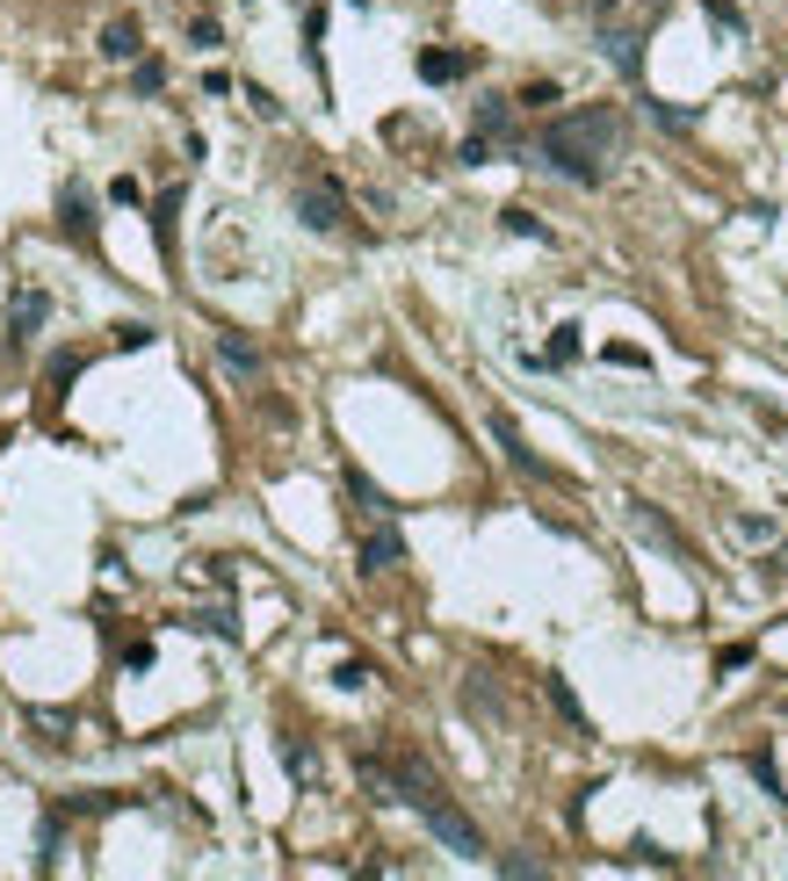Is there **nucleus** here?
Returning <instances> with one entry per match:
<instances>
[{
	"label": "nucleus",
	"mask_w": 788,
	"mask_h": 881,
	"mask_svg": "<svg viewBox=\"0 0 788 881\" xmlns=\"http://www.w3.org/2000/svg\"><path fill=\"white\" fill-rule=\"evenodd\" d=\"M615 138H622V116L615 109H572V116H558L536 138V159H543L550 173H564V181H578V189H600L608 181V159H615Z\"/></svg>",
	"instance_id": "nucleus-1"
},
{
	"label": "nucleus",
	"mask_w": 788,
	"mask_h": 881,
	"mask_svg": "<svg viewBox=\"0 0 788 881\" xmlns=\"http://www.w3.org/2000/svg\"><path fill=\"white\" fill-rule=\"evenodd\" d=\"M297 217L304 231H348V195H340V181H326V173H312V181H297Z\"/></svg>",
	"instance_id": "nucleus-2"
},
{
	"label": "nucleus",
	"mask_w": 788,
	"mask_h": 881,
	"mask_svg": "<svg viewBox=\"0 0 788 881\" xmlns=\"http://www.w3.org/2000/svg\"><path fill=\"white\" fill-rule=\"evenodd\" d=\"M630 528H637V542H651V550H666L673 564H695V550H687V535L673 528L658 506H644V499H630Z\"/></svg>",
	"instance_id": "nucleus-3"
},
{
	"label": "nucleus",
	"mask_w": 788,
	"mask_h": 881,
	"mask_svg": "<svg viewBox=\"0 0 788 881\" xmlns=\"http://www.w3.org/2000/svg\"><path fill=\"white\" fill-rule=\"evenodd\" d=\"M58 231H66L80 253H94V203L80 181H66V195H58Z\"/></svg>",
	"instance_id": "nucleus-4"
},
{
	"label": "nucleus",
	"mask_w": 788,
	"mask_h": 881,
	"mask_svg": "<svg viewBox=\"0 0 788 881\" xmlns=\"http://www.w3.org/2000/svg\"><path fill=\"white\" fill-rule=\"evenodd\" d=\"M44 318H52V296H44V290H15V304H8V347H30L36 332H44Z\"/></svg>",
	"instance_id": "nucleus-5"
},
{
	"label": "nucleus",
	"mask_w": 788,
	"mask_h": 881,
	"mask_svg": "<svg viewBox=\"0 0 788 881\" xmlns=\"http://www.w3.org/2000/svg\"><path fill=\"white\" fill-rule=\"evenodd\" d=\"M492 441L507 449V463L521 470V477H550V463H543V455H536V449L521 441V427H514V413H492Z\"/></svg>",
	"instance_id": "nucleus-6"
},
{
	"label": "nucleus",
	"mask_w": 788,
	"mask_h": 881,
	"mask_svg": "<svg viewBox=\"0 0 788 881\" xmlns=\"http://www.w3.org/2000/svg\"><path fill=\"white\" fill-rule=\"evenodd\" d=\"M600 58H608L622 80H644V36L637 30H600Z\"/></svg>",
	"instance_id": "nucleus-7"
},
{
	"label": "nucleus",
	"mask_w": 788,
	"mask_h": 881,
	"mask_svg": "<svg viewBox=\"0 0 788 881\" xmlns=\"http://www.w3.org/2000/svg\"><path fill=\"white\" fill-rule=\"evenodd\" d=\"M391 564H405V535L384 520V528H369V535H362V571H391Z\"/></svg>",
	"instance_id": "nucleus-8"
},
{
	"label": "nucleus",
	"mask_w": 788,
	"mask_h": 881,
	"mask_svg": "<svg viewBox=\"0 0 788 881\" xmlns=\"http://www.w3.org/2000/svg\"><path fill=\"white\" fill-rule=\"evenodd\" d=\"M477 138L514 145V102H507V94H485V102H477Z\"/></svg>",
	"instance_id": "nucleus-9"
},
{
	"label": "nucleus",
	"mask_w": 788,
	"mask_h": 881,
	"mask_svg": "<svg viewBox=\"0 0 788 881\" xmlns=\"http://www.w3.org/2000/svg\"><path fill=\"white\" fill-rule=\"evenodd\" d=\"M471 66H477V52H420V80H427V87H449V80H463Z\"/></svg>",
	"instance_id": "nucleus-10"
},
{
	"label": "nucleus",
	"mask_w": 788,
	"mask_h": 881,
	"mask_svg": "<svg viewBox=\"0 0 788 881\" xmlns=\"http://www.w3.org/2000/svg\"><path fill=\"white\" fill-rule=\"evenodd\" d=\"M543 693H550V709H558L564 723L578 730V737L594 730V723H586V701H578V693H572V679H564V673H543Z\"/></svg>",
	"instance_id": "nucleus-11"
},
{
	"label": "nucleus",
	"mask_w": 788,
	"mask_h": 881,
	"mask_svg": "<svg viewBox=\"0 0 788 881\" xmlns=\"http://www.w3.org/2000/svg\"><path fill=\"white\" fill-rule=\"evenodd\" d=\"M217 362H225L232 376H261V347L246 340V332H217Z\"/></svg>",
	"instance_id": "nucleus-12"
},
{
	"label": "nucleus",
	"mask_w": 788,
	"mask_h": 881,
	"mask_svg": "<svg viewBox=\"0 0 788 881\" xmlns=\"http://www.w3.org/2000/svg\"><path fill=\"white\" fill-rule=\"evenodd\" d=\"M175 217H181V189L153 203V246H159V260H175Z\"/></svg>",
	"instance_id": "nucleus-13"
},
{
	"label": "nucleus",
	"mask_w": 788,
	"mask_h": 881,
	"mask_svg": "<svg viewBox=\"0 0 788 881\" xmlns=\"http://www.w3.org/2000/svg\"><path fill=\"white\" fill-rule=\"evenodd\" d=\"M528 362H536V369H572L578 362V326H558L550 347H543V354H528Z\"/></svg>",
	"instance_id": "nucleus-14"
},
{
	"label": "nucleus",
	"mask_w": 788,
	"mask_h": 881,
	"mask_svg": "<svg viewBox=\"0 0 788 881\" xmlns=\"http://www.w3.org/2000/svg\"><path fill=\"white\" fill-rule=\"evenodd\" d=\"M138 44H145V36H138V22H131V15H116V22L102 30V52H109V58H138Z\"/></svg>",
	"instance_id": "nucleus-15"
},
{
	"label": "nucleus",
	"mask_w": 788,
	"mask_h": 881,
	"mask_svg": "<svg viewBox=\"0 0 788 881\" xmlns=\"http://www.w3.org/2000/svg\"><path fill=\"white\" fill-rule=\"evenodd\" d=\"M189 629H203V636H217V643H239V614H232V607H203V614H189Z\"/></svg>",
	"instance_id": "nucleus-16"
},
{
	"label": "nucleus",
	"mask_w": 788,
	"mask_h": 881,
	"mask_svg": "<svg viewBox=\"0 0 788 881\" xmlns=\"http://www.w3.org/2000/svg\"><path fill=\"white\" fill-rule=\"evenodd\" d=\"M348 499H354V506H362V513H376V520H391V513H398V506H391V499H384V492H376V484H369V477H362V470H348Z\"/></svg>",
	"instance_id": "nucleus-17"
},
{
	"label": "nucleus",
	"mask_w": 788,
	"mask_h": 881,
	"mask_svg": "<svg viewBox=\"0 0 788 881\" xmlns=\"http://www.w3.org/2000/svg\"><path fill=\"white\" fill-rule=\"evenodd\" d=\"M745 766H753V780H759V788H767V795H774V802L788 810V795H781V766H774V752H767V744H759V752H753Z\"/></svg>",
	"instance_id": "nucleus-18"
},
{
	"label": "nucleus",
	"mask_w": 788,
	"mask_h": 881,
	"mask_svg": "<svg viewBox=\"0 0 788 881\" xmlns=\"http://www.w3.org/2000/svg\"><path fill=\"white\" fill-rule=\"evenodd\" d=\"M282 773H290V780H312V773H318V752L290 737V744H282Z\"/></svg>",
	"instance_id": "nucleus-19"
},
{
	"label": "nucleus",
	"mask_w": 788,
	"mask_h": 881,
	"mask_svg": "<svg viewBox=\"0 0 788 881\" xmlns=\"http://www.w3.org/2000/svg\"><path fill=\"white\" fill-rule=\"evenodd\" d=\"M507 231H514V239H543V246H550V225L536 217V210H521V203L507 210Z\"/></svg>",
	"instance_id": "nucleus-20"
},
{
	"label": "nucleus",
	"mask_w": 788,
	"mask_h": 881,
	"mask_svg": "<svg viewBox=\"0 0 788 881\" xmlns=\"http://www.w3.org/2000/svg\"><path fill=\"white\" fill-rule=\"evenodd\" d=\"M644 116L658 131H695V109H673V102H644Z\"/></svg>",
	"instance_id": "nucleus-21"
},
{
	"label": "nucleus",
	"mask_w": 788,
	"mask_h": 881,
	"mask_svg": "<svg viewBox=\"0 0 788 881\" xmlns=\"http://www.w3.org/2000/svg\"><path fill=\"white\" fill-rule=\"evenodd\" d=\"M131 87H138V94H159V87H167V66H159V58H138V72H131Z\"/></svg>",
	"instance_id": "nucleus-22"
},
{
	"label": "nucleus",
	"mask_w": 788,
	"mask_h": 881,
	"mask_svg": "<svg viewBox=\"0 0 788 881\" xmlns=\"http://www.w3.org/2000/svg\"><path fill=\"white\" fill-rule=\"evenodd\" d=\"M701 15H709V22H717V30H745V15H738V8H731V0H701Z\"/></svg>",
	"instance_id": "nucleus-23"
},
{
	"label": "nucleus",
	"mask_w": 788,
	"mask_h": 881,
	"mask_svg": "<svg viewBox=\"0 0 788 881\" xmlns=\"http://www.w3.org/2000/svg\"><path fill=\"white\" fill-rule=\"evenodd\" d=\"M514 102H521V109H550V102H558V80H528Z\"/></svg>",
	"instance_id": "nucleus-24"
},
{
	"label": "nucleus",
	"mask_w": 788,
	"mask_h": 881,
	"mask_svg": "<svg viewBox=\"0 0 788 881\" xmlns=\"http://www.w3.org/2000/svg\"><path fill=\"white\" fill-rule=\"evenodd\" d=\"M731 528H738V535H745V542H774V520H759V513H738Z\"/></svg>",
	"instance_id": "nucleus-25"
},
{
	"label": "nucleus",
	"mask_w": 788,
	"mask_h": 881,
	"mask_svg": "<svg viewBox=\"0 0 788 881\" xmlns=\"http://www.w3.org/2000/svg\"><path fill=\"white\" fill-rule=\"evenodd\" d=\"M189 36H195V44H203V52H211V44H225V30H217L211 15H195V22H189Z\"/></svg>",
	"instance_id": "nucleus-26"
},
{
	"label": "nucleus",
	"mask_w": 788,
	"mask_h": 881,
	"mask_svg": "<svg viewBox=\"0 0 788 881\" xmlns=\"http://www.w3.org/2000/svg\"><path fill=\"white\" fill-rule=\"evenodd\" d=\"M485 159H492V138H477V131H471V138H463V167H485Z\"/></svg>",
	"instance_id": "nucleus-27"
},
{
	"label": "nucleus",
	"mask_w": 788,
	"mask_h": 881,
	"mask_svg": "<svg viewBox=\"0 0 788 881\" xmlns=\"http://www.w3.org/2000/svg\"><path fill=\"white\" fill-rule=\"evenodd\" d=\"M246 102H254V109H261V116H268V123H275V116H282V102H275V94H268V87H246Z\"/></svg>",
	"instance_id": "nucleus-28"
},
{
	"label": "nucleus",
	"mask_w": 788,
	"mask_h": 881,
	"mask_svg": "<svg viewBox=\"0 0 788 881\" xmlns=\"http://www.w3.org/2000/svg\"><path fill=\"white\" fill-rule=\"evenodd\" d=\"M499 874H543V860H528V852H507V860H499Z\"/></svg>",
	"instance_id": "nucleus-29"
},
{
	"label": "nucleus",
	"mask_w": 788,
	"mask_h": 881,
	"mask_svg": "<svg viewBox=\"0 0 788 881\" xmlns=\"http://www.w3.org/2000/svg\"><path fill=\"white\" fill-rule=\"evenodd\" d=\"M334 679H340V687H369V665H362V657H348V665H340Z\"/></svg>",
	"instance_id": "nucleus-30"
},
{
	"label": "nucleus",
	"mask_w": 788,
	"mask_h": 881,
	"mask_svg": "<svg viewBox=\"0 0 788 881\" xmlns=\"http://www.w3.org/2000/svg\"><path fill=\"white\" fill-rule=\"evenodd\" d=\"M594 8H600V15H608V8H615V0H594Z\"/></svg>",
	"instance_id": "nucleus-31"
},
{
	"label": "nucleus",
	"mask_w": 788,
	"mask_h": 881,
	"mask_svg": "<svg viewBox=\"0 0 788 881\" xmlns=\"http://www.w3.org/2000/svg\"><path fill=\"white\" fill-rule=\"evenodd\" d=\"M781 709H788V701H781Z\"/></svg>",
	"instance_id": "nucleus-32"
}]
</instances>
